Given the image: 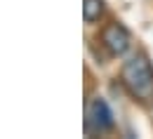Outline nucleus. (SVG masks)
<instances>
[{
	"label": "nucleus",
	"mask_w": 153,
	"mask_h": 139,
	"mask_svg": "<svg viewBox=\"0 0 153 139\" xmlns=\"http://www.w3.org/2000/svg\"><path fill=\"white\" fill-rule=\"evenodd\" d=\"M120 78H123L125 90L134 99L144 104L153 101V66L144 54H134L130 61H125Z\"/></svg>",
	"instance_id": "obj_1"
},
{
	"label": "nucleus",
	"mask_w": 153,
	"mask_h": 139,
	"mask_svg": "<svg viewBox=\"0 0 153 139\" xmlns=\"http://www.w3.org/2000/svg\"><path fill=\"white\" fill-rule=\"evenodd\" d=\"M85 127H87V132H106V130L113 127V113H111L108 104L101 99V97H94V99L87 104Z\"/></svg>",
	"instance_id": "obj_2"
},
{
	"label": "nucleus",
	"mask_w": 153,
	"mask_h": 139,
	"mask_svg": "<svg viewBox=\"0 0 153 139\" xmlns=\"http://www.w3.org/2000/svg\"><path fill=\"white\" fill-rule=\"evenodd\" d=\"M101 45L113 54V57H120L130 50V33L123 24L118 21H111L101 28Z\"/></svg>",
	"instance_id": "obj_3"
},
{
	"label": "nucleus",
	"mask_w": 153,
	"mask_h": 139,
	"mask_svg": "<svg viewBox=\"0 0 153 139\" xmlns=\"http://www.w3.org/2000/svg\"><path fill=\"white\" fill-rule=\"evenodd\" d=\"M104 14V0H82V17L85 21H97Z\"/></svg>",
	"instance_id": "obj_4"
}]
</instances>
